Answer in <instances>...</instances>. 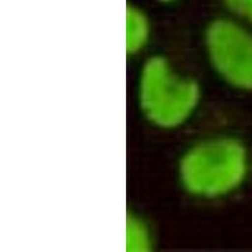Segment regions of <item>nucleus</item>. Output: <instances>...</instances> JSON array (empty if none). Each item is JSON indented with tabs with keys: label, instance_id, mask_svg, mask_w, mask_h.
I'll return each mask as SVG.
<instances>
[{
	"label": "nucleus",
	"instance_id": "obj_1",
	"mask_svg": "<svg viewBox=\"0 0 252 252\" xmlns=\"http://www.w3.org/2000/svg\"><path fill=\"white\" fill-rule=\"evenodd\" d=\"M178 173L189 194L207 199L223 197L244 184L249 173V153L236 138L208 139L184 153Z\"/></svg>",
	"mask_w": 252,
	"mask_h": 252
},
{
	"label": "nucleus",
	"instance_id": "obj_2",
	"mask_svg": "<svg viewBox=\"0 0 252 252\" xmlns=\"http://www.w3.org/2000/svg\"><path fill=\"white\" fill-rule=\"evenodd\" d=\"M199 100V85L192 78L179 77L165 58L157 56L144 63L139 80V105L153 125L160 129L183 125Z\"/></svg>",
	"mask_w": 252,
	"mask_h": 252
},
{
	"label": "nucleus",
	"instance_id": "obj_3",
	"mask_svg": "<svg viewBox=\"0 0 252 252\" xmlns=\"http://www.w3.org/2000/svg\"><path fill=\"white\" fill-rule=\"evenodd\" d=\"M204 44L209 62L222 80L240 91H252V32L232 19L207 26Z\"/></svg>",
	"mask_w": 252,
	"mask_h": 252
},
{
	"label": "nucleus",
	"instance_id": "obj_4",
	"mask_svg": "<svg viewBox=\"0 0 252 252\" xmlns=\"http://www.w3.org/2000/svg\"><path fill=\"white\" fill-rule=\"evenodd\" d=\"M150 35L149 18L140 8L127 5L126 8V53L136 55L143 51Z\"/></svg>",
	"mask_w": 252,
	"mask_h": 252
},
{
	"label": "nucleus",
	"instance_id": "obj_5",
	"mask_svg": "<svg viewBox=\"0 0 252 252\" xmlns=\"http://www.w3.org/2000/svg\"><path fill=\"white\" fill-rule=\"evenodd\" d=\"M152 247V237L146 224L140 218H126V250L129 252H145Z\"/></svg>",
	"mask_w": 252,
	"mask_h": 252
},
{
	"label": "nucleus",
	"instance_id": "obj_6",
	"mask_svg": "<svg viewBox=\"0 0 252 252\" xmlns=\"http://www.w3.org/2000/svg\"><path fill=\"white\" fill-rule=\"evenodd\" d=\"M231 14L252 24V0H220Z\"/></svg>",
	"mask_w": 252,
	"mask_h": 252
},
{
	"label": "nucleus",
	"instance_id": "obj_7",
	"mask_svg": "<svg viewBox=\"0 0 252 252\" xmlns=\"http://www.w3.org/2000/svg\"><path fill=\"white\" fill-rule=\"evenodd\" d=\"M159 3H164V4H169V3H174L177 0H158Z\"/></svg>",
	"mask_w": 252,
	"mask_h": 252
}]
</instances>
